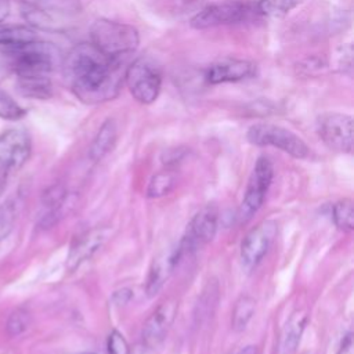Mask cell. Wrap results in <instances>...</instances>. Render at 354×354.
<instances>
[{
    "mask_svg": "<svg viewBox=\"0 0 354 354\" xmlns=\"http://www.w3.org/2000/svg\"><path fill=\"white\" fill-rule=\"evenodd\" d=\"M123 58H111L93 43H80L65 58L64 72L73 94L86 104L113 100L124 82Z\"/></svg>",
    "mask_w": 354,
    "mask_h": 354,
    "instance_id": "6da1fadb",
    "label": "cell"
},
{
    "mask_svg": "<svg viewBox=\"0 0 354 354\" xmlns=\"http://www.w3.org/2000/svg\"><path fill=\"white\" fill-rule=\"evenodd\" d=\"M6 53L17 77L50 76L59 58V51L54 44L40 40L8 47Z\"/></svg>",
    "mask_w": 354,
    "mask_h": 354,
    "instance_id": "7a4b0ae2",
    "label": "cell"
},
{
    "mask_svg": "<svg viewBox=\"0 0 354 354\" xmlns=\"http://www.w3.org/2000/svg\"><path fill=\"white\" fill-rule=\"evenodd\" d=\"M90 43L111 58H123L131 54L140 43L136 28L109 19H97L90 28Z\"/></svg>",
    "mask_w": 354,
    "mask_h": 354,
    "instance_id": "3957f363",
    "label": "cell"
},
{
    "mask_svg": "<svg viewBox=\"0 0 354 354\" xmlns=\"http://www.w3.org/2000/svg\"><path fill=\"white\" fill-rule=\"evenodd\" d=\"M259 15L257 3L253 0H225L210 4L199 11L191 19V26L195 29H207L249 21Z\"/></svg>",
    "mask_w": 354,
    "mask_h": 354,
    "instance_id": "277c9868",
    "label": "cell"
},
{
    "mask_svg": "<svg viewBox=\"0 0 354 354\" xmlns=\"http://www.w3.org/2000/svg\"><path fill=\"white\" fill-rule=\"evenodd\" d=\"M30 136L24 129H11L0 134V196L10 176L18 171L29 159Z\"/></svg>",
    "mask_w": 354,
    "mask_h": 354,
    "instance_id": "5b68a950",
    "label": "cell"
},
{
    "mask_svg": "<svg viewBox=\"0 0 354 354\" xmlns=\"http://www.w3.org/2000/svg\"><path fill=\"white\" fill-rule=\"evenodd\" d=\"M246 138L253 145L275 147L293 158L303 159L308 155V147L297 134L277 124L256 123L249 127Z\"/></svg>",
    "mask_w": 354,
    "mask_h": 354,
    "instance_id": "8992f818",
    "label": "cell"
},
{
    "mask_svg": "<svg viewBox=\"0 0 354 354\" xmlns=\"http://www.w3.org/2000/svg\"><path fill=\"white\" fill-rule=\"evenodd\" d=\"M124 83L138 102L152 104L160 93L162 76L152 61L141 57L126 68Z\"/></svg>",
    "mask_w": 354,
    "mask_h": 354,
    "instance_id": "52a82bcc",
    "label": "cell"
},
{
    "mask_svg": "<svg viewBox=\"0 0 354 354\" xmlns=\"http://www.w3.org/2000/svg\"><path fill=\"white\" fill-rule=\"evenodd\" d=\"M274 177V167L268 158L260 156L249 177V183L239 207V220L246 223L263 206Z\"/></svg>",
    "mask_w": 354,
    "mask_h": 354,
    "instance_id": "ba28073f",
    "label": "cell"
},
{
    "mask_svg": "<svg viewBox=\"0 0 354 354\" xmlns=\"http://www.w3.org/2000/svg\"><path fill=\"white\" fill-rule=\"evenodd\" d=\"M217 225L218 209L216 205H206L199 212H196L188 223L183 239L177 243L183 257L209 243L217 232Z\"/></svg>",
    "mask_w": 354,
    "mask_h": 354,
    "instance_id": "9c48e42d",
    "label": "cell"
},
{
    "mask_svg": "<svg viewBox=\"0 0 354 354\" xmlns=\"http://www.w3.org/2000/svg\"><path fill=\"white\" fill-rule=\"evenodd\" d=\"M317 129L324 144L336 152L353 151V118L340 112H325L318 116Z\"/></svg>",
    "mask_w": 354,
    "mask_h": 354,
    "instance_id": "30bf717a",
    "label": "cell"
},
{
    "mask_svg": "<svg viewBox=\"0 0 354 354\" xmlns=\"http://www.w3.org/2000/svg\"><path fill=\"white\" fill-rule=\"evenodd\" d=\"M278 232L274 220H264L252 228L241 243V259L248 268L256 267L270 250Z\"/></svg>",
    "mask_w": 354,
    "mask_h": 354,
    "instance_id": "8fae6325",
    "label": "cell"
},
{
    "mask_svg": "<svg viewBox=\"0 0 354 354\" xmlns=\"http://www.w3.org/2000/svg\"><path fill=\"white\" fill-rule=\"evenodd\" d=\"M178 304L173 299H167L160 303L155 311L148 317L142 326V344L148 348L158 347L167 336L174 318L177 315Z\"/></svg>",
    "mask_w": 354,
    "mask_h": 354,
    "instance_id": "7c38bea8",
    "label": "cell"
},
{
    "mask_svg": "<svg viewBox=\"0 0 354 354\" xmlns=\"http://www.w3.org/2000/svg\"><path fill=\"white\" fill-rule=\"evenodd\" d=\"M256 75V64L246 59L225 58L212 64L206 71V80L210 84L241 82Z\"/></svg>",
    "mask_w": 354,
    "mask_h": 354,
    "instance_id": "4fadbf2b",
    "label": "cell"
},
{
    "mask_svg": "<svg viewBox=\"0 0 354 354\" xmlns=\"http://www.w3.org/2000/svg\"><path fill=\"white\" fill-rule=\"evenodd\" d=\"M181 259H183V253L178 245L167 250H163L153 259L149 267L147 283H145V292L149 297L155 296L163 288L165 282L173 274L174 268L178 266Z\"/></svg>",
    "mask_w": 354,
    "mask_h": 354,
    "instance_id": "5bb4252c",
    "label": "cell"
},
{
    "mask_svg": "<svg viewBox=\"0 0 354 354\" xmlns=\"http://www.w3.org/2000/svg\"><path fill=\"white\" fill-rule=\"evenodd\" d=\"M109 235V228L95 227L90 231L80 234L71 246L68 256V268L75 270L83 261L90 259L106 241Z\"/></svg>",
    "mask_w": 354,
    "mask_h": 354,
    "instance_id": "9a60e30c",
    "label": "cell"
},
{
    "mask_svg": "<svg viewBox=\"0 0 354 354\" xmlns=\"http://www.w3.org/2000/svg\"><path fill=\"white\" fill-rule=\"evenodd\" d=\"M116 138H118V127L113 119H106L100 130L97 131L90 148H88V156L93 162H98L101 160L105 155H108L115 144H116Z\"/></svg>",
    "mask_w": 354,
    "mask_h": 354,
    "instance_id": "2e32d148",
    "label": "cell"
},
{
    "mask_svg": "<svg viewBox=\"0 0 354 354\" xmlns=\"http://www.w3.org/2000/svg\"><path fill=\"white\" fill-rule=\"evenodd\" d=\"M307 322V315L303 311H296L286 322L279 342V354H293L300 342L301 333Z\"/></svg>",
    "mask_w": 354,
    "mask_h": 354,
    "instance_id": "e0dca14e",
    "label": "cell"
},
{
    "mask_svg": "<svg viewBox=\"0 0 354 354\" xmlns=\"http://www.w3.org/2000/svg\"><path fill=\"white\" fill-rule=\"evenodd\" d=\"M18 87L22 95L46 100L51 95L53 87L50 76H25L18 77Z\"/></svg>",
    "mask_w": 354,
    "mask_h": 354,
    "instance_id": "ac0fdd59",
    "label": "cell"
},
{
    "mask_svg": "<svg viewBox=\"0 0 354 354\" xmlns=\"http://www.w3.org/2000/svg\"><path fill=\"white\" fill-rule=\"evenodd\" d=\"M37 40V35L28 26L22 25H0V46L15 47Z\"/></svg>",
    "mask_w": 354,
    "mask_h": 354,
    "instance_id": "d6986e66",
    "label": "cell"
},
{
    "mask_svg": "<svg viewBox=\"0 0 354 354\" xmlns=\"http://www.w3.org/2000/svg\"><path fill=\"white\" fill-rule=\"evenodd\" d=\"M256 310V301L250 296H241L232 308L231 325L235 332H241L246 328Z\"/></svg>",
    "mask_w": 354,
    "mask_h": 354,
    "instance_id": "ffe728a7",
    "label": "cell"
},
{
    "mask_svg": "<svg viewBox=\"0 0 354 354\" xmlns=\"http://www.w3.org/2000/svg\"><path fill=\"white\" fill-rule=\"evenodd\" d=\"M176 183H177V177L173 171H169V170L159 171L155 176H152L147 188V196L149 198L165 196L174 188Z\"/></svg>",
    "mask_w": 354,
    "mask_h": 354,
    "instance_id": "44dd1931",
    "label": "cell"
},
{
    "mask_svg": "<svg viewBox=\"0 0 354 354\" xmlns=\"http://www.w3.org/2000/svg\"><path fill=\"white\" fill-rule=\"evenodd\" d=\"M18 217V201L12 196L0 205V241L6 239L14 230Z\"/></svg>",
    "mask_w": 354,
    "mask_h": 354,
    "instance_id": "7402d4cb",
    "label": "cell"
},
{
    "mask_svg": "<svg viewBox=\"0 0 354 354\" xmlns=\"http://www.w3.org/2000/svg\"><path fill=\"white\" fill-rule=\"evenodd\" d=\"M333 221L343 231L354 230V203L351 199H340L333 205Z\"/></svg>",
    "mask_w": 354,
    "mask_h": 354,
    "instance_id": "603a6c76",
    "label": "cell"
},
{
    "mask_svg": "<svg viewBox=\"0 0 354 354\" xmlns=\"http://www.w3.org/2000/svg\"><path fill=\"white\" fill-rule=\"evenodd\" d=\"M301 1L303 0H257L256 3L260 15L283 17Z\"/></svg>",
    "mask_w": 354,
    "mask_h": 354,
    "instance_id": "cb8c5ba5",
    "label": "cell"
},
{
    "mask_svg": "<svg viewBox=\"0 0 354 354\" xmlns=\"http://www.w3.org/2000/svg\"><path fill=\"white\" fill-rule=\"evenodd\" d=\"M30 325V314L26 308H15L7 318L6 330L11 337L22 335Z\"/></svg>",
    "mask_w": 354,
    "mask_h": 354,
    "instance_id": "d4e9b609",
    "label": "cell"
},
{
    "mask_svg": "<svg viewBox=\"0 0 354 354\" xmlns=\"http://www.w3.org/2000/svg\"><path fill=\"white\" fill-rule=\"evenodd\" d=\"M25 116V109L4 90L0 88V118L6 120H18Z\"/></svg>",
    "mask_w": 354,
    "mask_h": 354,
    "instance_id": "484cf974",
    "label": "cell"
},
{
    "mask_svg": "<svg viewBox=\"0 0 354 354\" xmlns=\"http://www.w3.org/2000/svg\"><path fill=\"white\" fill-rule=\"evenodd\" d=\"M106 348H108V354H130V347H129L127 340L116 329H113L109 333L108 342H106Z\"/></svg>",
    "mask_w": 354,
    "mask_h": 354,
    "instance_id": "4316f807",
    "label": "cell"
},
{
    "mask_svg": "<svg viewBox=\"0 0 354 354\" xmlns=\"http://www.w3.org/2000/svg\"><path fill=\"white\" fill-rule=\"evenodd\" d=\"M337 354H354V340H353L351 333H347L344 336Z\"/></svg>",
    "mask_w": 354,
    "mask_h": 354,
    "instance_id": "83f0119b",
    "label": "cell"
},
{
    "mask_svg": "<svg viewBox=\"0 0 354 354\" xmlns=\"http://www.w3.org/2000/svg\"><path fill=\"white\" fill-rule=\"evenodd\" d=\"M8 11H10V1L0 0V22L8 15Z\"/></svg>",
    "mask_w": 354,
    "mask_h": 354,
    "instance_id": "f1b7e54d",
    "label": "cell"
},
{
    "mask_svg": "<svg viewBox=\"0 0 354 354\" xmlns=\"http://www.w3.org/2000/svg\"><path fill=\"white\" fill-rule=\"evenodd\" d=\"M238 354H257V347L256 346H246Z\"/></svg>",
    "mask_w": 354,
    "mask_h": 354,
    "instance_id": "f546056e",
    "label": "cell"
},
{
    "mask_svg": "<svg viewBox=\"0 0 354 354\" xmlns=\"http://www.w3.org/2000/svg\"><path fill=\"white\" fill-rule=\"evenodd\" d=\"M64 354H95L93 351H77V353H64Z\"/></svg>",
    "mask_w": 354,
    "mask_h": 354,
    "instance_id": "4dcf8cb0",
    "label": "cell"
}]
</instances>
